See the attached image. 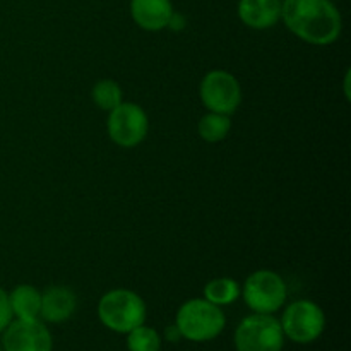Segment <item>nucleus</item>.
Masks as SVG:
<instances>
[{"mask_svg":"<svg viewBox=\"0 0 351 351\" xmlns=\"http://www.w3.org/2000/svg\"><path fill=\"white\" fill-rule=\"evenodd\" d=\"M127 348L129 351H160V332L149 326H137L136 329L127 332Z\"/></svg>","mask_w":351,"mask_h":351,"instance_id":"17","label":"nucleus"},{"mask_svg":"<svg viewBox=\"0 0 351 351\" xmlns=\"http://www.w3.org/2000/svg\"><path fill=\"white\" fill-rule=\"evenodd\" d=\"M53 339L47 326L38 319H16L2 332L3 351H51Z\"/></svg>","mask_w":351,"mask_h":351,"instance_id":"9","label":"nucleus"},{"mask_svg":"<svg viewBox=\"0 0 351 351\" xmlns=\"http://www.w3.org/2000/svg\"><path fill=\"white\" fill-rule=\"evenodd\" d=\"M240 295L247 307L256 314H274L287 302L288 290L280 274L269 269H259L254 271L243 287H240Z\"/></svg>","mask_w":351,"mask_h":351,"instance_id":"4","label":"nucleus"},{"mask_svg":"<svg viewBox=\"0 0 351 351\" xmlns=\"http://www.w3.org/2000/svg\"><path fill=\"white\" fill-rule=\"evenodd\" d=\"M171 0H130V16L144 31H161L168 27L173 14Z\"/></svg>","mask_w":351,"mask_h":351,"instance_id":"10","label":"nucleus"},{"mask_svg":"<svg viewBox=\"0 0 351 351\" xmlns=\"http://www.w3.org/2000/svg\"><path fill=\"white\" fill-rule=\"evenodd\" d=\"M237 14L247 27L269 29L281 19V0H239Z\"/></svg>","mask_w":351,"mask_h":351,"instance_id":"12","label":"nucleus"},{"mask_svg":"<svg viewBox=\"0 0 351 351\" xmlns=\"http://www.w3.org/2000/svg\"><path fill=\"white\" fill-rule=\"evenodd\" d=\"M14 321L12 308H10L9 293L3 288H0V335L5 331L7 326Z\"/></svg>","mask_w":351,"mask_h":351,"instance_id":"18","label":"nucleus"},{"mask_svg":"<svg viewBox=\"0 0 351 351\" xmlns=\"http://www.w3.org/2000/svg\"><path fill=\"white\" fill-rule=\"evenodd\" d=\"M10 308L16 319L29 321L40 317L41 308V291L31 285H19L9 293Z\"/></svg>","mask_w":351,"mask_h":351,"instance_id":"13","label":"nucleus"},{"mask_svg":"<svg viewBox=\"0 0 351 351\" xmlns=\"http://www.w3.org/2000/svg\"><path fill=\"white\" fill-rule=\"evenodd\" d=\"M237 351H283L285 335L273 314L247 315L235 329Z\"/></svg>","mask_w":351,"mask_h":351,"instance_id":"5","label":"nucleus"},{"mask_svg":"<svg viewBox=\"0 0 351 351\" xmlns=\"http://www.w3.org/2000/svg\"><path fill=\"white\" fill-rule=\"evenodd\" d=\"M184 26H185L184 16H180V14H178V12L171 14V19H170V23H168V27H171V29L178 31V29H182V27H184Z\"/></svg>","mask_w":351,"mask_h":351,"instance_id":"19","label":"nucleus"},{"mask_svg":"<svg viewBox=\"0 0 351 351\" xmlns=\"http://www.w3.org/2000/svg\"><path fill=\"white\" fill-rule=\"evenodd\" d=\"M175 326L182 338L194 343H206L221 335L226 326V317L218 305L206 298H192L178 308Z\"/></svg>","mask_w":351,"mask_h":351,"instance_id":"2","label":"nucleus"},{"mask_svg":"<svg viewBox=\"0 0 351 351\" xmlns=\"http://www.w3.org/2000/svg\"><path fill=\"white\" fill-rule=\"evenodd\" d=\"M204 298L218 307L232 305L240 298V285L233 278H215L206 283Z\"/></svg>","mask_w":351,"mask_h":351,"instance_id":"14","label":"nucleus"},{"mask_svg":"<svg viewBox=\"0 0 351 351\" xmlns=\"http://www.w3.org/2000/svg\"><path fill=\"white\" fill-rule=\"evenodd\" d=\"M98 317L110 331L127 335L146 322V304L136 291L117 288L99 298Z\"/></svg>","mask_w":351,"mask_h":351,"instance_id":"3","label":"nucleus"},{"mask_svg":"<svg viewBox=\"0 0 351 351\" xmlns=\"http://www.w3.org/2000/svg\"><path fill=\"white\" fill-rule=\"evenodd\" d=\"M77 307L74 291L65 287H50L41 293L40 317L50 324L69 321Z\"/></svg>","mask_w":351,"mask_h":351,"instance_id":"11","label":"nucleus"},{"mask_svg":"<svg viewBox=\"0 0 351 351\" xmlns=\"http://www.w3.org/2000/svg\"><path fill=\"white\" fill-rule=\"evenodd\" d=\"M285 26L314 47L331 45L341 36L343 19L331 0H281Z\"/></svg>","mask_w":351,"mask_h":351,"instance_id":"1","label":"nucleus"},{"mask_svg":"<svg viewBox=\"0 0 351 351\" xmlns=\"http://www.w3.org/2000/svg\"><path fill=\"white\" fill-rule=\"evenodd\" d=\"M106 130H108L110 139L117 146L129 149V147L139 146L146 139L147 130H149V119L143 106L137 103L122 101L117 108L108 112Z\"/></svg>","mask_w":351,"mask_h":351,"instance_id":"7","label":"nucleus"},{"mask_svg":"<svg viewBox=\"0 0 351 351\" xmlns=\"http://www.w3.org/2000/svg\"><path fill=\"white\" fill-rule=\"evenodd\" d=\"M165 336H167L168 341H178V339L182 338L180 331H178L177 326H168L167 329H165Z\"/></svg>","mask_w":351,"mask_h":351,"instance_id":"20","label":"nucleus"},{"mask_svg":"<svg viewBox=\"0 0 351 351\" xmlns=\"http://www.w3.org/2000/svg\"><path fill=\"white\" fill-rule=\"evenodd\" d=\"M232 129V120L228 115H223V113H215L209 112L199 120V136L201 139H204L206 143H219V141L225 139L230 134Z\"/></svg>","mask_w":351,"mask_h":351,"instance_id":"15","label":"nucleus"},{"mask_svg":"<svg viewBox=\"0 0 351 351\" xmlns=\"http://www.w3.org/2000/svg\"><path fill=\"white\" fill-rule=\"evenodd\" d=\"M199 96L209 112L230 117L242 103V86L228 71H211L202 77Z\"/></svg>","mask_w":351,"mask_h":351,"instance_id":"8","label":"nucleus"},{"mask_svg":"<svg viewBox=\"0 0 351 351\" xmlns=\"http://www.w3.org/2000/svg\"><path fill=\"white\" fill-rule=\"evenodd\" d=\"M280 324L285 338L298 345H308L324 332L326 315L315 302L297 300L285 308Z\"/></svg>","mask_w":351,"mask_h":351,"instance_id":"6","label":"nucleus"},{"mask_svg":"<svg viewBox=\"0 0 351 351\" xmlns=\"http://www.w3.org/2000/svg\"><path fill=\"white\" fill-rule=\"evenodd\" d=\"M331 2H332V0H331Z\"/></svg>","mask_w":351,"mask_h":351,"instance_id":"22","label":"nucleus"},{"mask_svg":"<svg viewBox=\"0 0 351 351\" xmlns=\"http://www.w3.org/2000/svg\"><path fill=\"white\" fill-rule=\"evenodd\" d=\"M0 351H3V350H2V345H0Z\"/></svg>","mask_w":351,"mask_h":351,"instance_id":"21","label":"nucleus"},{"mask_svg":"<svg viewBox=\"0 0 351 351\" xmlns=\"http://www.w3.org/2000/svg\"><path fill=\"white\" fill-rule=\"evenodd\" d=\"M91 98L99 110L112 112L123 101L122 88L119 86V82L112 81V79H101L93 86Z\"/></svg>","mask_w":351,"mask_h":351,"instance_id":"16","label":"nucleus"}]
</instances>
